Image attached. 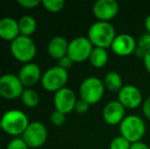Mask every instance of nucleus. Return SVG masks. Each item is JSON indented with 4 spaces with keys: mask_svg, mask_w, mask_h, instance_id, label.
Wrapping results in <instances>:
<instances>
[{
    "mask_svg": "<svg viewBox=\"0 0 150 149\" xmlns=\"http://www.w3.org/2000/svg\"><path fill=\"white\" fill-rule=\"evenodd\" d=\"M130 149H149V146L146 143L142 141L136 142V143H132Z\"/></svg>",
    "mask_w": 150,
    "mask_h": 149,
    "instance_id": "32",
    "label": "nucleus"
},
{
    "mask_svg": "<svg viewBox=\"0 0 150 149\" xmlns=\"http://www.w3.org/2000/svg\"><path fill=\"white\" fill-rule=\"evenodd\" d=\"M142 112L143 114L150 121V96L147 97L142 103Z\"/></svg>",
    "mask_w": 150,
    "mask_h": 149,
    "instance_id": "30",
    "label": "nucleus"
},
{
    "mask_svg": "<svg viewBox=\"0 0 150 149\" xmlns=\"http://www.w3.org/2000/svg\"><path fill=\"white\" fill-rule=\"evenodd\" d=\"M42 75L43 74L41 72V68L37 64L29 62V64H24L20 68L18 77L24 85V87L31 88L34 85H36L38 82L41 81Z\"/></svg>",
    "mask_w": 150,
    "mask_h": 149,
    "instance_id": "15",
    "label": "nucleus"
},
{
    "mask_svg": "<svg viewBox=\"0 0 150 149\" xmlns=\"http://www.w3.org/2000/svg\"><path fill=\"white\" fill-rule=\"evenodd\" d=\"M137 47L145 52L149 51L150 50V34L149 33H145V34L141 35V36L138 38V40H137Z\"/></svg>",
    "mask_w": 150,
    "mask_h": 149,
    "instance_id": "26",
    "label": "nucleus"
},
{
    "mask_svg": "<svg viewBox=\"0 0 150 149\" xmlns=\"http://www.w3.org/2000/svg\"><path fill=\"white\" fill-rule=\"evenodd\" d=\"M143 64H144L145 70L147 71V73L150 75V50L146 52L144 58H143Z\"/></svg>",
    "mask_w": 150,
    "mask_h": 149,
    "instance_id": "31",
    "label": "nucleus"
},
{
    "mask_svg": "<svg viewBox=\"0 0 150 149\" xmlns=\"http://www.w3.org/2000/svg\"><path fill=\"white\" fill-rule=\"evenodd\" d=\"M120 5L115 0H98L94 3L92 11L97 20L109 22L117 16Z\"/></svg>",
    "mask_w": 150,
    "mask_h": 149,
    "instance_id": "12",
    "label": "nucleus"
},
{
    "mask_svg": "<svg viewBox=\"0 0 150 149\" xmlns=\"http://www.w3.org/2000/svg\"><path fill=\"white\" fill-rule=\"evenodd\" d=\"M105 87L103 81L97 77H88L83 80L80 85V98L87 103L96 104L104 95Z\"/></svg>",
    "mask_w": 150,
    "mask_h": 149,
    "instance_id": "5",
    "label": "nucleus"
},
{
    "mask_svg": "<svg viewBox=\"0 0 150 149\" xmlns=\"http://www.w3.org/2000/svg\"><path fill=\"white\" fill-rule=\"evenodd\" d=\"M20 34L22 36L31 37L37 30V22L31 16H24L18 20Z\"/></svg>",
    "mask_w": 150,
    "mask_h": 149,
    "instance_id": "20",
    "label": "nucleus"
},
{
    "mask_svg": "<svg viewBox=\"0 0 150 149\" xmlns=\"http://www.w3.org/2000/svg\"><path fill=\"white\" fill-rule=\"evenodd\" d=\"M22 138L30 148L42 147L46 143L48 138L47 128L41 121H30Z\"/></svg>",
    "mask_w": 150,
    "mask_h": 149,
    "instance_id": "7",
    "label": "nucleus"
},
{
    "mask_svg": "<svg viewBox=\"0 0 150 149\" xmlns=\"http://www.w3.org/2000/svg\"><path fill=\"white\" fill-rule=\"evenodd\" d=\"M117 37L115 27L109 22L93 23L88 30V39L94 47L107 49L111 46L115 38Z\"/></svg>",
    "mask_w": 150,
    "mask_h": 149,
    "instance_id": "2",
    "label": "nucleus"
},
{
    "mask_svg": "<svg viewBox=\"0 0 150 149\" xmlns=\"http://www.w3.org/2000/svg\"><path fill=\"white\" fill-rule=\"evenodd\" d=\"M29 124V117L23 110L9 109L0 119V129L10 136L20 137L25 133Z\"/></svg>",
    "mask_w": 150,
    "mask_h": 149,
    "instance_id": "1",
    "label": "nucleus"
},
{
    "mask_svg": "<svg viewBox=\"0 0 150 149\" xmlns=\"http://www.w3.org/2000/svg\"><path fill=\"white\" fill-rule=\"evenodd\" d=\"M18 5L26 9H34L41 4V1L40 0H18Z\"/></svg>",
    "mask_w": 150,
    "mask_h": 149,
    "instance_id": "28",
    "label": "nucleus"
},
{
    "mask_svg": "<svg viewBox=\"0 0 150 149\" xmlns=\"http://www.w3.org/2000/svg\"><path fill=\"white\" fill-rule=\"evenodd\" d=\"M94 46L88 37H77L69 42L67 55L74 62H83L89 59Z\"/></svg>",
    "mask_w": 150,
    "mask_h": 149,
    "instance_id": "8",
    "label": "nucleus"
},
{
    "mask_svg": "<svg viewBox=\"0 0 150 149\" xmlns=\"http://www.w3.org/2000/svg\"><path fill=\"white\" fill-rule=\"evenodd\" d=\"M74 64V61L69 58V55H65L63 56L62 58H60V59L57 60V66H59L61 68H64V70H69V68H71Z\"/></svg>",
    "mask_w": 150,
    "mask_h": 149,
    "instance_id": "29",
    "label": "nucleus"
},
{
    "mask_svg": "<svg viewBox=\"0 0 150 149\" xmlns=\"http://www.w3.org/2000/svg\"><path fill=\"white\" fill-rule=\"evenodd\" d=\"M104 121L109 126L120 125L126 117V108L122 105L119 100H111L105 104L102 112Z\"/></svg>",
    "mask_w": 150,
    "mask_h": 149,
    "instance_id": "14",
    "label": "nucleus"
},
{
    "mask_svg": "<svg viewBox=\"0 0 150 149\" xmlns=\"http://www.w3.org/2000/svg\"><path fill=\"white\" fill-rule=\"evenodd\" d=\"M89 61L96 68H104L108 62V52L104 48L94 47L91 52Z\"/></svg>",
    "mask_w": 150,
    "mask_h": 149,
    "instance_id": "19",
    "label": "nucleus"
},
{
    "mask_svg": "<svg viewBox=\"0 0 150 149\" xmlns=\"http://www.w3.org/2000/svg\"><path fill=\"white\" fill-rule=\"evenodd\" d=\"M149 149H150V145H149Z\"/></svg>",
    "mask_w": 150,
    "mask_h": 149,
    "instance_id": "34",
    "label": "nucleus"
},
{
    "mask_svg": "<svg viewBox=\"0 0 150 149\" xmlns=\"http://www.w3.org/2000/svg\"><path fill=\"white\" fill-rule=\"evenodd\" d=\"M21 99L27 107L34 108L39 104L40 96L38 92L32 89V88H25L22 93V96H21Z\"/></svg>",
    "mask_w": 150,
    "mask_h": 149,
    "instance_id": "21",
    "label": "nucleus"
},
{
    "mask_svg": "<svg viewBox=\"0 0 150 149\" xmlns=\"http://www.w3.org/2000/svg\"><path fill=\"white\" fill-rule=\"evenodd\" d=\"M76 94L71 88L64 87L54 93L53 104L55 110L67 114L75 110L76 102H77Z\"/></svg>",
    "mask_w": 150,
    "mask_h": 149,
    "instance_id": "10",
    "label": "nucleus"
},
{
    "mask_svg": "<svg viewBox=\"0 0 150 149\" xmlns=\"http://www.w3.org/2000/svg\"><path fill=\"white\" fill-rule=\"evenodd\" d=\"M115 54L119 56H128L134 54L137 48V40L132 35L122 33L117 35L110 46Z\"/></svg>",
    "mask_w": 150,
    "mask_h": 149,
    "instance_id": "13",
    "label": "nucleus"
},
{
    "mask_svg": "<svg viewBox=\"0 0 150 149\" xmlns=\"http://www.w3.org/2000/svg\"><path fill=\"white\" fill-rule=\"evenodd\" d=\"M25 87L18 76L4 74L0 77V96L4 99L13 100L21 98Z\"/></svg>",
    "mask_w": 150,
    "mask_h": 149,
    "instance_id": "9",
    "label": "nucleus"
},
{
    "mask_svg": "<svg viewBox=\"0 0 150 149\" xmlns=\"http://www.w3.org/2000/svg\"><path fill=\"white\" fill-rule=\"evenodd\" d=\"M20 35L18 20L10 16H5L0 20V38L2 40L11 42Z\"/></svg>",
    "mask_w": 150,
    "mask_h": 149,
    "instance_id": "16",
    "label": "nucleus"
},
{
    "mask_svg": "<svg viewBox=\"0 0 150 149\" xmlns=\"http://www.w3.org/2000/svg\"><path fill=\"white\" fill-rule=\"evenodd\" d=\"M144 25H145V29H146L147 33H149L150 34V14L146 16V18H145V22H144Z\"/></svg>",
    "mask_w": 150,
    "mask_h": 149,
    "instance_id": "33",
    "label": "nucleus"
},
{
    "mask_svg": "<svg viewBox=\"0 0 150 149\" xmlns=\"http://www.w3.org/2000/svg\"><path fill=\"white\" fill-rule=\"evenodd\" d=\"M103 84H104L105 90H108L109 92H112V93H119L120 90L124 87L122 77L119 73L115 71L108 72L104 76Z\"/></svg>",
    "mask_w": 150,
    "mask_h": 149,
    "instance_id": "18",
    "label": "nucleus"
},
{
    "mask_svg": "<svg viewBox=\"0 0 150 149\" xmlns=\"http://www.w3.org/2000/svg\"><path fill=\"white\" fill-rule=\"evenodd\" d=\"M120 136L126 138L131 143L141 141L146 132V125L140 117L135 114L126 115L120 124Z\"/></svg>",
    "mask_w": 150,
    "mask_h": 149,
    "instance_id": "4",
    "label": "nucleus"
},
{
    "mask_svg": "<svg viewBox=\"0 0 150 149\" xmlns=\"http://www.w3.org/2000/svg\"><path fill=\"white\" fill-rule=\"evenodd\" d=\"M69 42L65 38L61 36L53 37L47 45L48 54L54 59H60L63 56L67 55Z\"/></svg>",
    "mask_w": 150,
    "mask_h": 149,
    "instance_id": "17",
    "label": "nucleus"
},
{
    "mask_svg": "<svg viewBox=\"0 0 150 149\" xmlns=\"http://www.w3.org/2000/svg\"><path fill=\"white\" fill-rule=\"evenodd\" d=\"M90 104L87 103L85 100L83 99H78L77 102H76V106H75V112L80 113V114H83V113H86L89 109Z\"/></svg>",
    "mask_w": 150,
    "mask_h": 149,
    "instance_id": "27",
    "label": "nucleus"
},
{
    "mask_svg": "<svg viewBox=\"0 0 150 149\" xmlns=\"http://www.w3.org/2000/svg\"><path fill=\"white\" fill-rule=\"evenodd\" d=\"M119 101L125 108L135 109L143 103V96L140 89L134 85H124L117 93Z\"/></svg>",
    "mask_w": 150,
    "mask_h": 149,
    "instance_id": "11",
    "label": "nucleus"
},
{
    "mask_svg": "<svg viewBox=\"0 0 150 149\" xmlns=\"http://www.w3.org/2000/svg\"><path fill=\"white\" fill-rule=\"evenodd\" d=\"M10 53L18 61L26 64L33 62L37 54V47L35 42L31 37H26L20 35L18 38L10 42Z\"/></svg>",
    "mask_w": 150,
    "mask_h": 149,
    "instance_id": "3",
    "label": "nucleus"
},
{
    "mask_svg": "<svg viewBox=\"0 0 150 149\" xmlns=\"http://www.w3.org/2000/svg\"><path fill=\"white\" fill-rule=\"evenodd\" d=\"M131 145H132V143L129 140L120 135L115 137L110 141L109 149H130Z\"/></svg>",
    "mask_w": 150,
    "mask_h": 149,
    "instance_id": "23",
    "label": "nucleus"
},
{
    "mask_svg": "<svg viewBox=\"0 0 150 149\" xmlns=\"http://www.w3.org/2000/svg\"><path fill=\"white\" fill-rule=\"evenodd\" d=\"M30 147L22 137H14L8 142L6 149H29Z\"/></svg>",
    "mask_w": 150,
    "mask_h": 149,
    "instance_id": "25",
    "label": "nucleus"
},
{
    "mask_svg": "<svg viewBox=\"0 0 150 149\" xmlns=\"http://www.w3.org/2000/svg\"><path fill=\"white\" fill-rule=\"evenodd\" d=\"M69 80L67 71L61 68L58 66H52L43 73L41 78V85L48 92H57L65 87Z\"/></svg>",
    "mask_w": 150,
    "mask_h": 149,
    "instance_id": "6",
    "label": "nucleus"
},
{
    "mask_svg": "<svg viewBox=\"0 0 150 149\" xmlns=\"http://www.w3.org/2000/svg\"><path fill=\"white\" fill-rule=\"evenodd\" d=\"M41 4L47 11L49 12H59L64 7V1L63 0H42Z\"/></svg>",
    "mask_w": 150,
    "mask_h": 149,
    "instance_id": "22",
    "label": "nucleus"
},
{
    "mask_svg": "<svg viewBox=\"0 0 150 149\" xmlns=\"http://www.w3.org/2000/svg\"><path fill=\"white\" fill-rule=\"evenodd\" d=\"M67 114L58 112V110L54 109L50 114V121L52 123V125L56 126V127H60V126L64 125L65 121H67Z\"/></svg>",
    "mask_w": 150,
    "mask_h": 149,
    "instance_id": "24",
    "label": "nucleus"
}]
</instances>
